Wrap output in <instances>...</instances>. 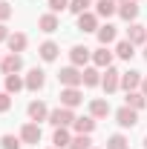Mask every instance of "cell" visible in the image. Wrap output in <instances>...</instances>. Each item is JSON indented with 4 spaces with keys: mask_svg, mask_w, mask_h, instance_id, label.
I'll return each mask as SVG.
<instances>
[{
    "mask_svg": "<svg viewBox=\"0 0 147 149\" xmlns=\"http://www.w3.org/2000/svg\"><path fill=\"white\" fill-rule=\"evenodd\" d=\"M0 63H3V57H0Z\"/></svg>",
    "mask_w": 147,
    "mask_h": 149,
    "instance_id": "41",
    "label": "cell"
},
{
    "mask_svg": "<svg viewBox=\"0 0 147 149\" xmlns=\"http://www.w3.org/2000/svg\"><path fill=\"white\" fill-rule=\"evenodd\" d=\"M101 86H104V92H107V95L118 92V89H121V72H118L115 66H107L104 74H101Z\"/></svg>",
    "mask_w": 147,
    "mask_h": 149,
    "instance_id": "2",
    "label": "cell"
},
{
    "mask_svg": "<svg viewBox=\"0 0 147 149\" xmlns=\"http://www.w3.org/2000/svg\"><path fill=\"white\" fill-rule=\"evenodd\" d=\"M115 123H118L121 129H133V126L139 123V112L130 109V106H121V109L115 112Z\"/></svg>",
    "mask_w": 147,
    "mask_h": 149,
    "instance_id": "5",
    "label": "cell"
},
{
    "mask_svg": "<svg viewBox=\"0 0 147 149\" xmlns=\"http://www.w3.org/2000/svg\"><path fill=\"white\" fill-rule=\"evenodd\" d=\"M75 132H78V135H92V132H95V118H92V115H84V118H75Z\"/></svg>",
    "mask_w": 147,
    "mask_h": 149,
    "instance_id": "22",
    "label": "cell"
},
{
    "mask_svg": "<svg viewBox=\"0 0 147 149\" xmlns=\"http://www.w3.org/2000/svg\"><path fill=\"white\" fill-rule=\"evenodd\" d=\"M58 80H61V86H81L84 83V69H78V66H64L61 72H58Z\"/></svg>",
    "mask_w": 147,
    "mask_h": 149,
    "instance_id": "1",
    "label": "cell"
},
{
    "mask_svg": "<svg viewBox=\"0 0 147 149\" xmlns=\"http://www.w3.org/2000/svg\"><path fill=\"white\" fill-rule=\"evenodd\" d=\"M139 0H124V3H118V15H121V20H127V23H136V17H139Z\"/></svg>",
    "mask_w": 147,
    "mask_h": 149,
    "instance_id": "11",
    "label": "cell"
},
{
    "mask_svg": "<svg viewBox=\"0 0 147 149\" xmlns=\"http://www.w3.org/2000/svg\"><path fill=\"white\" fill-rule=\"evenodd\" d=\"M115 3H124V0H115Z\"/></svg>",
    "mask_w": 147,
    "mask_h": 149,
    "instance_id": "39",
    "label": "cell"
},
{
    "mask_svg": "<svg viewBox=\"0 0 147 149\" xmlns=\"http://www.w3.org/2000/svg\"><path fill=\"white\" fill-rule=\"evenodd\" d=\"M0 69H3V74H18L20 69H23V55H20V52H9V55L3 57Z\"/></svg>",
    "mask_w": 147,
    "mask_h": 149,
    "instance_id": "7",
    "label": "cell"
},
{
    "mask_svg": "<svg viewBox=\"0 0 147 149\" xmlns=\"http://www.w3.org/2000/svg\"><path fill=\"white\" fill-rule=\"evenodd\" d=\"M90 60H92V49H87V46H72V49H69V63H72V66L84 69Z\"/></svg>",
    "mask_w": 147,
    "mask_h": 149,
    "instance_id": "8",
    "label": "cell"
},
{
    "mask_svg": "<svg viewBox=\"0 0 147 149\" xmlns=\"http://www.w3.org/2000/svg\"><path fill=\"white\" fill-rule=\"evenodd\" d=\"M26 115H29L35 123H37V120H49V109H46L43 100H32V103L26 106Z\"/></svg>",
    "mask_w": 147,
    "mask_h": 149,
    "instance_id": "15",
    "label": "cell"
},
{
    "mask_svg": "<svg viewBox=\"0 0 147 149\" xmlns=\"http://www.w3.org/2000/svg\"><path fill=\"white\" fill-rule=\"evenodd\" d=\"M78 103H84V95L78 86H64L61 89V106H66V109H75Z\"/></svg>",
    "mask_w": 147,
    "mask_h": 149,
    "instance_id": "4",
    "label": "cell"
},
{
    "mask_svg": "<svg viewBox=\"0 0 147 149\" xmlns=\"http://www.w3.org/2000/svg\"><path fill=\"white\" fill-rule=\"evenodd\" d=\"M49 149H58V146H49Z\"/></svg>",
    "mask_w": 147,
    "mask_h": 149,
    "instance_id": "40",
    "label": "cell"
},
{
    "mask_svg": "<svg viewBox=\"0 0 147 149\" xmlns=\"http://www.w3.org/2000/svg\"><path fill=\"white\" fill-rule=\"evenodd\" d=\"M110 100H104V97H92L90 100V115L92 118H95V120H98V118H107V115H110Z\"/></svg>",
    "mask_w": 147,
    "mask_h": 149,
    "instance_id": "17",
    "label": "cell"
},
{
    "mask_svg": "<svg viewBox=\"0 0 147 149\" xmlns=\"http://www.w3.org/2000/svg\"><path fill=\"white\" fill-rule=\"evenodd\" d=\"M69 149H92V138L90 135H75L72 143H69Z\"/></svg>",
    "mask_w": 147,
    "mask_h": 149,
    "instance_id": "29",
    "label": "cell"
},
{
    "mask_svg": "<svg viewBox=\"0 0 147 149\" xmlns=\"http://www.w3.org/2000/svg\"><path fill=\"white\" fill-rule=\"evenodd\" d=\"M37 29H40V32H46V35L58 32V29H61V20H58V15H55V12H46V15H40V17H37Z\"/></svg>",
    "mask_w": 147,
    "mask_h": 149,
    "instance_id": "10",
    "label": "cell"
},
{
    "mask_svg": "<svg viewBox=\"0 0 147 149\" xmlns=\"http://www.w3.org/2000/svg\"><path fill=\"white\" fill-rule=\"evenodd\" d=\"M141 80H144V74L136 72V69L121 72V89H124V92H136V89H141Z\"/></svg>",
    "mask_w": 147,
    "mask_h": 149,
    "instance_id": "9",
    "label": "cell"
},
{
    "mask_svg": "<svg viewBox=\"0 0 147 149\" xmlns=\"http://www.w3.org/2000/svg\"><path fill=\"white\" fill-rule=\"evenodd\" d=\"M115 55L121 57V60H133V55H136V46H133L130 40H118V43H115Z\"/></svg>",
    "mask_w": 147,
    "mask_h": 149,
    "instance_id": "27",
    "label": "cell"
},
{
    "mask_svg": "<svg viewBox=\"0 0 147 149\" xmlns=\"http://www.w3.org/2000/svg\"><path fill=\"white\" fill-rule=\"evenodd\" d=\"M144 149H147V135H144Z\"/></svg>",
    "mask_w": 147,
    "mask_h": 149,
    "instance_id": "38",
    "label": "cell"
},
{
    "mask_svg": "<svg viewBox=\"0 0 147 149\" xmlns=\"http://www.w3.org/2000/svg\"><path fill=\"white\" fill-rule=\"evenodd\" d=\"M90 3L92 0H69V12H72V15H84V12L90 9Z\"/></svg>",
    "mask_w": 147,
    "mask_h": 149,
    "instance_id": "30",
    "label": "cell"
},
{
    "mask_svg": "<svg viewBox=\"0 0 147 149\" xmlns=\"http://www.w3.org/2000/svg\"><path fill=\"white\" fill-rule=\"evenodd\" d=\"M84 86H101V72L98 66H84Z\"/></svg>",
    "mask_w": 147,
    "mask_h": 149,
    "instance_id": "25",
    "label": "cell"
},
{
    "mask_svg": "<svg viewBox=\"0 0 147 149\" xmlns=\"http://www.w3.org/2000/svg\"><path fill=\"white\" fill-rule=\"evenodd\" d=\"M0 146H3V149H20V138H15V135H3V138H0Z\"/></svg>",
    "mask_w": 147,
    "mask_h": 149,
    "instance_id": "31",
    "label": "cell"
},
{
    "mask_svg": "<svg viewBox=\"0 0 147 149\" xmlns=\"http://www.w3.org/2000/svg\"><path fill=\"white\" fill-rule=\"evenodd\" d=\"M40 138H43V132L37 123H23V129H20V141L23 143H40Z\"/></svg>",
    "mask_w": 147,
    "mask_h": 149,
    "instance_id": "14",
    "label": "cell"
},
{
    "mask_svg": "<svg viewBox=\"0 0 147 149\" xmlns=\"http://www.w3.org/2000/svg\"><path fill=\"white\" fill-rule=\"evenodd\" d=\"M95 35H98V43H101V46H110L112 40L118 37V29H115L112 23H104V26H98V32H95Z\"/></svg>",
    "mask_w": 147,
    "mask_h": 149,
    "instance_id": "19",
    "label": "cell"
},
{
    "mask_svg": "<svg viewBox=\"0 0 147 149\" xmlns=\"http://www.w3.org/2000/svg\"><path fill=\"white\" fill-rule=\"evenodd\" d=\"M52 143H55L58 149H69V143H72V135H69V129H66V126H58L55 135H52Z\"/></svg>",
    "mask_w": 147,
    "mask_h": 149,
    "instance_id": "24",
    "label": "cell"
},
{
    "mask_svg": "<svg viewBox=\"0 0 147 149\" xmlns=\"http://www.w3.org/2000/svg\"><path fill=\"white\" fill-rule=\"evenodd\" d=\"M20 89H26V80L20 74H6V92L9 95H18Z\"/></svg>",
    "mask_w": 147,
    "mask_h": 149,
    "instance_id": "26",
    "label": "cell"
},
{
    "mask_svg": "<svg viewBox=\"0 0 147 149\" xmlns=\"http://www.w3.org/2000/svg\"><path fill=\"white\" fill-rule=\"evenodd\" d=\"M9 35H12V32H9V29L0 23V43H6V40H9Z\"/></svg>",
    "mask_w": 147,
    "mask_h": 149,
    "instance_id": "35",
    "label": "cell"
},
{
    "mask_svg": "<svg viewBox=\"0 0 147 149\" xmlns=\"http://www.w3.org/2000/svg\"><path fill=\"white\" fill-rule=\"evenodd\" d=\"M78 29L87 35V32H98V15L95 12H84L78 15Z\"/></svg>",
    "mask_w": 147,
    "mask_h": 149,
    "instance_id": "18",
    "label": "cell"
},
{
    "mask_svg": "<svg viewBox=\"0 0 147 149\" xmlns=\"http://www.w3.org/2000/svg\"><path fill=\"white\" fill-rule=\"evenodd\" d=\"M95 15H98V17H112V15H118V3H115V0H95Z\"/></svg>",
    "mask_w": 147,
    "mask_h": 149,
    "instance_id": "20",
    "label": "cell"
},
{
    "mask_svg": "<svg viewBox=\"0 0 147 149\" xmlns=\"http://www.w3.org/2000/svg\"><path fill=\"white\" fill-rule=\"evenodd\" d=\"M26 43H29V37L23 35V32H12V35H9V40H6L9 52H23V49H26Z\"/></svg>",
    "mask_w": 147,
    "mask_h": 149,
    "instance_id": "23",
    "label": "cell"
},
{
    "mask_svg": "<svg viewBox=\"0 0 147 149\" xmlns=\"http://www.w3.org/2000/svg\"><path fill=\"white\" fill-rule=\"evenodd\" d=\"M127 40L133 43V46H144V43H147V26H141V23H130Z\"/></svg>",
    "mask_w": 147,
    "mask_h": 149,
    "instance_id": "12",
    "label": "cell"
},
{
    "mask_svg": "<svg viewBox=\"0 0 147 149\" xmlns=\"http://www.w3.org/2000/svg\"><path fill=\"white\" fill-rule=\"evenodd\" d=\"M107 149H130V141L124 135H110L107 138Z\"/></svg>",
    "mask_w": 147,
    "mask_h": 149,
    "instance_id": "28",
    "label": "cell"
},
{
    "mask_svg": "<svg viewBox=\"0 0 147 149\" xmlns=\"http://www.w3.org/2000/svg\"><path fill=\"white\" fill-rule=\"evenodd\" d=\"M112 55H115V52H110L107 46H98V49L92 52V66H98V69L112 66Z\"/></svg>",
    "mask_w": 147,
    "mask_h": 149,
    "instance_id": "13",
    "label": "cell"
},
{
    "mask_svg": "<svg viewBox=\"0 0 147 149\" xmlns=\"http://www.w3.org/2000/svg\"><path fill=\"white\" fill-rule=\"evenodd\" d=\"M23 80H26V89H29V92H40V89L46 86V72L35 66V69H29V74H26Z\"/></svg>",
    "mask_w": 147,
    "mask_h": 149,
    "instance_id": "6",
    "label": "cell"
},
{
    "mask_svg": "<svg viewBox=\"0 0 147 149\" xmlns=\"http://www.w3.org/2000/svg\"><path fill=\"white\" fill-rule=\"evenodd\" d=\"M124 106H130V109L141 112L147 106V97L141 95V89H136V92H127V97H124Z\"/></svg>",
    "mask_w": 147,
    "mask_h": 149,
    "instance_id": "21",
    "label": "cell"
},
{
    "mask_svg": "<svg viewBox=\"0 0 147 149\" xmlns=\"http://www.w3.org/2000/svg\"><path fill=\"white\" fill-rule=\"evenodd\" d=\"M49 123H52V126H66V129H69V126H72L75 123V115H72V109H66V106H58V109H49Z\"/></svg>",
    "mask_w": 147,
    "mask_h": 149,
    "instance_id": "3",
    "label": "cell"
},
{
    "mask_svg": "<svg viewBox=\"0 0 147 149\" xmlns=\"http://www.w3.org/2000/svg\"><path fill=\"white\" fill-rule=\"evenodd\" d=\"M58 52H61V46H58L55 40H43V43L37 46V55H40V60H46V63H52L58 57Z\"/></svg>",
    "mask_w": 147,
    "mask_h": 149,
    "instance_id": "16",
    "label": "cell"
},
{
    "mask_svg": "<svg viewBox=\"0 0 147 149\" xmlns=\"http://www.w3.org/2000/svg\"><path fill=\"white\" fill-rule=\"evenodd\" d=\"M92 149H95V146H92Z\"/></svg>",
    "mask_w": 147,
    "mask_h": 149,
    "instance_id": "42",
    "label": "cell"
},
{
    "mask_svg": "<svg viewBox=\"0 0 147 149\" xmlns=\"http://www.w3.org/2000/svg\"><path fill=\"white\" fill-rule=\"evenodd\" d=\"M64 9H69V0H49V12H64Z\"/></svg>",
    "mask_w": 147,
    "mask_h": 149,
    "instance_id": "33",
    "label": "cell"
},
{
    "mask_svg": "<svg viewBox=\"0 0 147 149\" xmlns=\"http://www.w3.org/2000/svg\"><path fill=\"white\" fill-rule=\"evenodd\" d=\"M9 109H12V95H9V92H0V115L9 112Z\"/></svg>",
    "mask_w": 147,
    "mask_h": 149,
    "instance_id": "34",
    "label": "cell"
},
{
    "mask_svg": "<svg viewBox=\"0 0 147 149\" xmlns=\"http://www.w3.org/2000/svg\"><path fill=\"white\" fill-rule=\"evenodd\" d=\"M141 95H144V97H147V77H144V80H141Z\"/></svg>",
    "mask_w": 147,
    "mask_h": 149,
    "instance_id": "36",
    "label": "cell"
},
{
    "mask_svg": "<svg viewBox=\"0 0 147 149\" xmlns=\"http://www.w3.org/2000/svg\"><path fill=\"white\" fill-rule=\"evenodd\" d=\"M9 17H12V3H6V0H0V23H6Z\"/></svg>",
    "mask_w": 147,
    "mask_h": 149,
    "instance_id": "32",
    "label": "cell"
},
{
    "mask_svg": "<svg viewBox=\"0 0 147 149\" xmlns=\"http://www.w3.org/2000/svg\"><path fill=\"white\" fill-rule=\"evenodd\" d=\"M144 60H147V43H144Z\"/></svg>",
    "mask_w": 147,
    "mask_h": 149,
    "instance_id": "37",
    "label": "cell"
}]
</instances>
